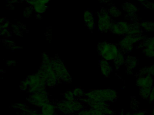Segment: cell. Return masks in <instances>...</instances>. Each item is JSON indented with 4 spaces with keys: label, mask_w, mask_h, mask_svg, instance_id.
Segmentation results:
<instances>
[{
    "label": "cell",
    "mask_w": 154,
    "mask_h": 115,
    "mask_svg": "<svg viewBox=\"0 0 154 115\" xmlns=\"http://www.w3.org/2000/svg\"><path fill=\"white\" fill-rule=\"evenodd\" d=\"M55 105L57 110L59 111L61 114L70 115L78 113L84 109L85 104L78 99H75L72 101L64 99L58 102Z\"/></svg>",
    "instance_id": "obj_1"
},
{
    "label": "cell",
    "mask_w": 154,
    "mask_h": 115,
    "mask_svg": "<svg viewBox=\"0 0 154 115\" xmlns=\"http://www.w3.org/2000/svg\"><path fill=\"white\" fill-rule=\"evenodd\" d=\"M84 97L103 102H112L117 98L116 91L112 89L94 90L85 93Z\"/></svg>",
    "instance_id": "obj_2"
},
{
    "label": "cell",
    "mask_w": 154,
    "mask_h": 115,
    "mask_svg": "<svg viewBox=\"0 0 154 115\" xmlns=\"http://www.w3.org/2000/svg\"><path fill=\"white\" fill-rule=\"evenodd\" d=\"M51 59L43 61L37 73L45 79L47 87H54L58 83V80L51 65Z\"/></svg>",
    "instance_id": "obj_3"
},
{
    "label": "cell",
    "mask_w": 154,
    "mask_h": 115,
    "mask_svg": "<svg viewBox=\"0 0 154 115\" xmlns=\"http://www.w3.org/2000/svg\"><path fill=\"white\" fill-rule=\"evenodd\" d=\"M97 50L103 59L108 61H113L120 51L117 45L106 41L99 43Z\"/></svg>",
    "instance_id": "obj_4"
},
{
    "label": "cell",
    "mask_w": 154,
    "mask_h": 115,
    "mask_svg": "<svg viewBox=\"0 0 154 115\" xmlns=\"http://www.w3.org/2000/svg\"><path fill=\"white\" fill-rule=\"evenodd\" d=\"M25 81L28 84L27 91L30 94L46 90V82L37 72L28 75Z\"/></svg>",
    "instance_id": "obj_5"
},
{
    "label": "cell",
    "mask_w": 154,
    "mask_h": 115,
    "mask_svg": "<svg viewBox=\"0 0 154 115\" xmlns=\"http://www.w3.org/2000/svg\"><path fill=\"white\" fill-rule=\"evenodd\" d=\"M146 37L143 34H128L119 43L120 50L124 54H128L132 51L133 45L144 40Z\"/></svg>",
    "instance_id": "obj_6"
},
{
    "label": "cell",
    "mask_w": 154,
    "mask_h": 115,
    "mask_svg": "<svg viewBox=\"0 0 154 115\" xmlns=\"http://www.w3.org/2000/svg\"><path fill=\"white\" fill-rule=\"evenodd\" d=\"M51 65L58 81L66 83H70L72 77L67 71L65 65L59 58H54L51 60Z\"/></svg>",
    "instance_id": "obj_7"
},
{
    "label": "cell",
    "mask_w": 154,
    "mask_h": 115,
    "mask_svg": "<svg viewBox=\"0 0 154 115\" xmlns=\"http://www.w3.org/2000/svg\"><path fill=\"white\" fill-rule=\"evenodd\" d=\"M78 99L84 104L88 105L90 108L101 111L104 115H113L114 114L113 111L110 108L109 104L107 102L98 101L85 97Z\"/></svg>",
    "instance_id": "obj_8"
},
{
    "label": "cell",
    "mask_w": 154,
    "mask_h": 115,
    "mask_svg": "<svg viewBox=\"0 0 154 115\" xmlns=\"http://www.w3.org/2000/svg\"><path fill=\"white\" fill-rule=\"evenodd\" d=\"M98 28L101 32L106 33L110 31L113 22L108 10L102 8L98 12Z\"/></svg>",
    "instance_id": "obj_9"
},
{
    "label": "cell",
    "mask_w": 154,
    "mask_h": 115,
    "mask_svg": "<svg viewBox=\"0 0 154 115\" xmlns=\"http://www.w3.org/2000/svg\"><path fill=\"white\" fill-rule=\"evenodd\" d=\"M28 102L35 107L41 108L46 103L50 102L48 93L45 90L30 94L27 99Z\"/></svg>",
    "instance_id": "obj_10"
},
{
    "label": "cell",
    "mask_w": 154,
    "mask_h": 115,
    "mask_svg": "<svg viewBox=\"0 0 154 115\" xmlns=\"http://www.w3.org/2000/svg\"><path fill=\"white\" fill-rule=\"evenodd\" d=\"M110 31L115 35H128L129 31V23L124 21L113 22Z\"/></svg>",
    "instance_id": "obj_11"
},
{
    "label": "cell",
    "mask_w": 154,
    "mask_h": 115,
    "mask_svg": "<svg viewBox=\"0 0 154 115\" xmlns=\"http://www.w3.org/2000/svg\"><path fill=\"white\" fill-rule=\"evenodd\" d=\"M122 8L123 10L127 12L128 18L131 19V22L137 21L136 13L138 9L136 5L129 2H126L122 5Z\"/></svg>",
    "instance_id": "obj_12"
},
{
    "label": "cell",
    "mask_w": 154,
    "mask_h": 115,
    "mask_svg": "<svg viewBox=\"0 0 154 115\" xmlns=\"http://www.w3.org/2000/svg\"><path fill=\"white\" fill-rule=\"evenodd\" d=\"M136 82L137 85L140 88H152L154 84L153 76L150 75L144 76H138Z\"/></svg>",
    "instance_id": "obj_13"
},
{
    "label": "cell",
    "mask_w": 154,
    "mask_h": 115,
    "mask_svg": "<svg viewBox=\"0 0 154 115\" xmlns=\"http://www.w3.org/2000/svg\"><path fill=\"white\" fill-rule=\"evenodd\" d=\"M138 64V60L135 57L128 55L126 57L125 65L127 68V72H132L136 69Z\"/></svg>",
    "instance_id": "obj_14"
},
{
    "label": "cell",
    "mask_w": 154,
    "mask_h": 115,
    "mask_svg": "<svg viewBox=\"0 0 154 115\" xmlns=\"http://www.w3.org/2000/svg\"><path fill=\"white\" fill-rule=\"evenodd\" d=\"M100 67L103 75L105 77H108L112 72V69L109 61L103 59L100 62Z\"/></svg>",
    "instance_id": "obj_15"
},
{
    "label": "cell",
    "mask_w": 154,
    "mask_h": 115,
    "mask_svg": "<svg viewBox=\"0 0 154 115\" xmlns=\"http://www.w3.org/2000/svg\"><path fill=\"white\" fill-rule=\"evenodd\" d=\"M56 110V105L52 104L51 102H48L41 107V113L43 115H55Z\"/></svg>",
    "instance_id": "obj_16"
},
{
    "label": "cell",
    "mask_w": 154,
    "mask_h": 115,
    "mask_svg": "<svg viewBox=\"0 0 154 115\" xmlns=\"http://www.w3.org/2000/svg\"><path fill=\"white\" fill-rule=\"evenodd\" d=\"M84 19L87 28L90 30H93L94 27V21L92 13L90 11H85Z\"/></svg>",
    "instance_id": "obj_17"
},
{
    "label": "cell",
    "mask_w": 154,
    "mask_h": 115,
    "mask_svg": "<svg viewBox=\"0 0 154 115\" xmlns=\"http://www.w3.org/2000/svg\"><path fill=\"white\" fill-rule=\"evenodd\" d=\"M138 47L139 49L148 48L154 50V37L145 38L144 40L140 41Z\"/></svg>",
    "instance_id": "obj_18"
},
{
    "label": "cell",
    "mask_w": 154,
    "mask_h": 115,
    "mask_svg": "<svg viewBox=\"0 0 154 115\" xmlns=\"http://www.w3.org/2000/svg\"><path fill=\"white\" fill-rule=\"evenodd\" d=\"M143 33V30L140 24L137 21L131 22L129 23V31L128 34H140Z\"/></svg>",
    "instance_id": "obj_19"
},
{
    "label": "cell",
    "mask_w": 154,
    "mask_h": 115,
    "mask_svg": "<svg viewBox=\"0 0 154 115\" xmlns=\"http://www.w3.org/2000/svg\"><path fill=\"white\" fill-rule=\"evenodd\" d=\"M126 57L122 51H120L117 57L113 61V64L116 69H119L121 66L125 64Z\"/></svg>",
    "instance_id": "obj_20"
},
{
    "label": "cell",
    "mask_w": 154,
    "mask_h": 115,
    "mask_svg": "<svg viewBox=\"0 0 154 115\" xmlns=\"http://www.w3.org/2000/svg\"><path fill=\"white\" fill-rule=\"evenodd\" d=\"M140 27L146 31H154V22H143L140 24Z\"/></svg>",
    "instance_id": "obj_21"
},
{
    "label": "cell",
    "mask_w": 154,
    "mask_h": 115,
    "mask_svg": "<svg viewBox=\"0 0 154 115\" xmlns=\"http://www.w3.org/2000/svg\"><path fill=\"white\" fill-rule=\"evenodd\" d=\"M108 12L109 15L114 18L119 17L122 14L121 11L114 5H112L110 7L108 10Z\"/></svg>",
    "instance_id": "obj_22"
},
{
    "label": "cell",
    "mask_w": 154,
    "mask_h": 115,
    "mask_svg": "<svg viewBox=\"0 0 154 115\" xmlns=\"http://www.w3.org/2000/svg\"><path fill=\"white\" fill-rule=\"evenodd\" d=\"M152 88H142L140 89L139 94L140 97L145 99H148Z\"/></svg>",
    "instance_id": "obj_23"
},
{
    "label": "cell",
    "mask_w": 154,
    "mask_h": 115,
    "mask_svg": "<svg viewBox=\"0 0 154 115\" xmlns=\"http://www.w3.org/2000/svg\"><path fill=\"white\" fill-rule=\"evenodd\" d=\"M73 93L76 99H80L83 98L85 96V92L83 90L79 87L75 88L72 90Z\"/></svg>",
    "instance_id": "obj_24"
},
{
    "label": "cell",
    "mask_w": 154,
    "mask_h": 115,
    "mask_svg": "<svg viewBox=\"0 0 154 115\" xmlns=\"http://www.w3.org/2000/svg\"><path fill=\"white\" fill-rule=\"evenodd\" d=\"M47 7L45 4H42L40 3H38L34 5V9L35 12L39 13H43L45 12Z\"/></svg>",
    "instance_id": "obj_25"
},
{
    "label": "cell",
    "mask_w": 154,
    "mask_h": 115,
    "mask_svg": "<svg viewBox=\"0 0 154 115\" xmlns=\"http://www.w3.org/2000/svg\"><path fill=\"white\" fill-rule=\"evenodd\" d=\"M63 96L64 99L66 100L72 101L76 99L72 91H67L64 94Z\"/></svg>",
    "instance_id": "obj_26"
},
{
    "label": "cell",
    "mask_w": 154,
    "mask_h": 115,
    "mask_svg": "<svg viewBox=\"0 0 154 115\" xmlns=\"http://www.w3.org/2000/svg\"><path fill=\"white\" fill-rule=\"evenodd\" d=\"M143 52L146 56L149 58L154 57V50L148 48H144L142 49Z\"/></svg>",
    "instance_id": "obj_27"
},
{
    "label": "cell",
    "mask_w": 154,
    "mask_h": 115,
    "mask_svg": "<svg viewBox=\"0 0 154 115\" xmlns=\"http://www.w3.org/2000/svg\"><path fill=\"white\" fill-rule=\"evenodd\" d=\"M142 4H143V5L145 8L151 10H154V2L146 1L145 2H143Z\"/></svg>",
    "instance_id": "obj_28"
},
{
    "label": "cell",
    "mask_w": 154,
    "mask_h": 115,
    "mask_svg": "<svg viewBox=\"0 0 154 115\" xmlns=\"http://www.w3.org/2000/svg\"><path fill=\"white\" fill-rule=\"evenodd\" d=\"M28 87V84H27L25 80L22 81L20 83V90L22 91H24L27 90Z\"/></svg>",
    "instance_id": "obj_29"
},
{
    "label": "cell",
    "mask_w": 154,
    "mask_h": 115,
    "mask_svg": "<svg viewBox=\"0 0 154 115\" xmlns=\"http://www.w3.org/2000/svg\"><path fill=\"white\" fill-rule=\"evenodd\" d=\"M148 100L151 102H154V86H153L151 91H150V94H149Z\"/></svg>",
    "instance_id": "obj_30"
},
{
    "label": "cell",
    "mask_w": 154,
    "mask_h": 115,
    "mask_svg": "<svg viewBox=\"0 0 154 115\" xmlns=\"http://www.w3.org/2000/svg\"><path fill=\"white\" fill-rule=\"evenodd\" d=\"M131 108L133 110L136 111L138 108V103L136 99L131 101Z\"/></svg>",
    "instance_id": "obj_31"
},
{
    "label": "cell",
    "mask_w": 154,
    "mask_h": 115,
    "mask_svg": "<svg viewBox=\"0 0 154 115\" xmlns=\"http://www.w3.org/2000/svg\"><path fill=\"white\" fill-rule=\"evenodd\" d=\"M148 67L149 75H152V76H154V65H152Z\"/></svg>",
    "instance_id": "obj_32"
},
{
    "label": "cell",
    "mask_w": 154,
    "mask_h": 115,
    "mask_svg": "<svg viewBox=\"0 0 154 115\" xmlns=\"http://www.w3.org/2000/svg\"><path fill=\"white\" fill-rule=\"evenodd\" d=\"M26 1L29 4L33 6L38 3V0H26Z\"/></svg>",
    "instance_id": "obj_33"
},
{
    "label": "cell",
    "mask_w": 154,
    "mask_h": 115,
    "mask_svg": "<svg viewBox=\"0 0 154 115\" xmlns=\"http://www.w3.org/2000/svg\"><path fill=\"white\" fill-rule=\"evenodd\" d=\"M146 115V112L143 111H136L134 112L132 115Z\"/></svg>",
    "instance_id": "obj_34"
},
{
    "label": "cell",
    "mask_w": 154,
    "mask_h": 115,
    "mask_svg": "<svg viewBox=\"0 0 154 115\" xmlns=\"http://www.w3.org/2000/svg\"><path fill=\"white\" fill-rule=\"evenodd\" d=\"M31 12V11L30 9L27 8V9H26V10L24 12V15H26H26H30Z\"/></svg>",
    "instance_id": "obj_35"
},
{
    "label": "cell",
    "mask_w": 154,
    "mask_h": 115,
    "mask_svg": "<svg viewBox=\"0 0 154 115\" xmlns=\"http://www.w3.org/2000/svg\"><path fill=\"white\" fill-rule=\"evenodd\" d=\"M38 2L40 3L46 5V4L48 3L50 0H38Z\"/></svg>",
    "instance_id": "obj_36"
},
{
    "label": "cell",
    "mask_w": 154,
    "mask_h": 115,
    "mask_svg": "<svg viewBox=\"0 0 154 115\" xmlns=\"http://www.w3.org/2000/svg\"><path fill=\"white\" fill-rule=\"evenodd\" d=\"M14 63H15L14 61H8V62H7V64H8V65L11 66L12 65H13Z\"/></svg>",
    "instance_id": "obj_37"
},
{
    "label": "cell",
    "mask_w": 154,
    "mask_h": 115,
    "mask_svg": "<svg viewBox=\"0 0 154 115\" xmlns=\"http://www.w3.org/2000/svg\"><path fill=\"white\" fill-rule=\"evenodd\" d=\"M100 1L101 3H107L109 2L110 1V0H100Z\"/></svg>",
    "instance_id": "obj_38"
},
{
    "label": "cell",
    "mask_w": 154,
    "mask_h": 115,
    "mask_svg": "<svg viewBox=\"0 0 154 115\" xmlns=\"http://www.w3.org/2000/svg\"><path fill=\"white\" fill-rule=\"evenodd\" d=\"M120 115H132V114H131L130 113H124V112H122Z\"/></svg>",
    "instance_id": "obj_39"
},
{
    "label": "cell",
    "mask_w": 154,
    "mask_h": 115,
    "mask_svg": "<svg viewBox=\"0 0 154 115\" xmlns=\"http://www.w3.org/2000/svg\"><path fill=\"white\" fill-rule=\"evenodd\" d=\"M138 1L140 2H145L147 0H137Z\"/></svg>",
    "instance_id": "obj_40"
},
{
    "label": "cell",
    "mask_w": 154,
    "mask_h": 115,
    "mask_svg": "<svg viewBox=\"0 0 154 115\" xmlns=\"http://www.w3.org/2000/svg\"><path fill=\"white\" fill-rule=\"evenodd\" d=\"M151 115H154V108H153V110L152 111V113H151Z\"/></svg>",
    "instance_id": "obj_41"
},
{
    "label": "cell",
    "mask_w": 154,
    "mask_h": 115,
    "mask_svg": "<svg viewBox=\"0 0 154 115\" xmlns=\"http://www.w3.org/2000/svg\"></svg>",
    "instance_id": "obj_42"
}]
</instances>
